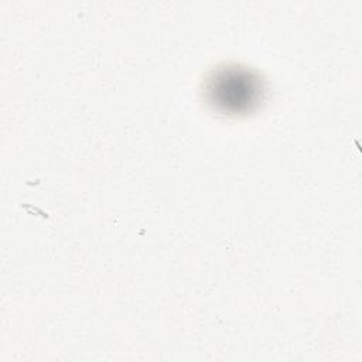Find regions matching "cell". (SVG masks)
Segmentation results:
<instances>
[{"label": "cell", "mask_w": 362, "mask_h": 362, "mask_svg": "<svg viewBox=\"0 0 362 362\" xmlns=\"http://www.w3.org/2000/svg\"><path fill=\"white\" fill-rule=\"evenodd\" d=\"M263 82L247 68L226 65L211 72L205 82V98L223 113H246L262 100Z\"/></svg>", "instance_id": "6da1fadb"}]
</instances>
